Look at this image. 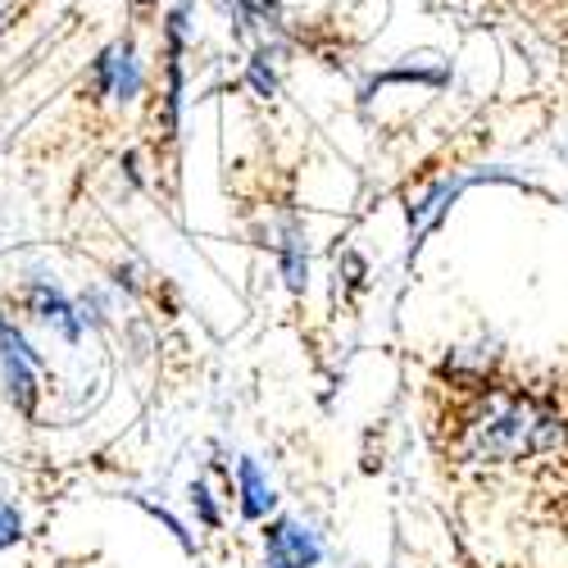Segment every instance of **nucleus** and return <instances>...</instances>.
<instances>
[{
	"label": "nucleus",
	"mask_w": 568,
	"mask_h": 568,
	"mask_svg": "<svg viewBox=\"0 0 568 568\" xmlns=\"http://www.w3.org/2000/svg\"><path fill=\"white\" fill-rule=\"evenodd\" d=\"M564 442V423L550 405L528 392H483L455 423V450L473 464H505L532 459Z\"/></svg>",
	"instance_id": "nucleus-1"
},
{
	"label": "nucleus",
	"mask_w": 568,
	"mask_h": 568,
	"mask_svg": "<svg viewBox=\"0 0 568 568\" xmlns=\"http://www.w3.org/2000/svg\"><path fill=\"white\" fill-rule=\"evenodd\" d=\"M0 392L23 414L37 409V392H41V359L28 351V342L14 333L6 314H0Z\"/></svg>",
	"instance_id": "nucleus-2"
},
{
	"label": "nucleus",
	"mask_w": 568,
	"mask_h": 568,
	"mask_svg": "<svg viewBox=\"0 0 568 568\" xmlns=\"http://www.w3.org/2000/svg\"><path fill=\"white\" fill-rule=\"evenodd\" d=\"M91 87L101 91V97H114V101H132L141 91V64H136V45L123 37L114 41L110 51H101L97 69H91Z\"/></svg>",
	"instance_id": "nucleus-3"
},
{
	"label": "nucleus",
	"mask_w": 568,
	"mask_h": 568,
	"mask_svg": "<svg viewBox=\"0 0 568 568\" xmlns=\"http://www.w3.org/2000/svg\"><path fill=\"white\" fill-rule=\"evenodd\" d=\"M314 564H318V541L292 518H277L268 528V568H314Z\"/></svg>",
	"instance_id": "nucleus-4"
},
{
	"label": "nucleus",
	"mask_w": 568,
	"mask_h": 568,
	"mask_svg": "<svg viewBox=\"0 0 568 568\" xmlns=\"http://www.w3.org/2000/svg\"><path fill=\"white\" fill-rule=\"evenodd\" d=\"M28 301H32V310H37L45 323H60V327H64V337H78L73 305H69L60 292H51V287H32V292H28Z\"/></svg>",
	"instance_id": "nucleus-5"
},
{
	"label": "nucleus",
	"mask_w": 568,
	"mask_h": 568,
	"mask_svg": "<svg viewBox=\"0 0 568 568\" xmlns=\"http://www.w3.org/2000/svg\"><path fill=\"white\" fill-rule=\"evenodd\" d=\"M242 509L251 514V518H260L268 505H273V491L264 487V478H260V468H255V459H242Z\"/></svg>",
	"instance_id": "nucleus-6"
},
{
	"label": "nucleus",
	"mask_w": 568,
	"mask_h": 568,
	"mask_svg": "<svg viewBox=\"0 0 568 568\" xmlns=\"http://www.w3.org/2000/svg\"><path fill=\"white\" fill-rule=\"evenodd\" d=\"M282 268H287V282L301 287L305 282V251H301V236L287 232V242H282Z\"/></svg>",
	"instance_id": "nucleus-7"
},
{
	"label": "nucleus",
	"mask_w": 568,
	"mask_h": 568,
	"mask_svg": "<svg viewBox=\"0 0 568 568\" xmlns=\"http://www.w3.org/2000/svg\"><path fill=\"white\" fill-rule=\"evenodd\" d=\"M14 537H19V514L0 500V546H10Z\"/></svg>",
	"instance_id": "nucleus-8"
},
{
	"label": "nucleus",
	"mask_w": 568,
	"mask_h": 568,
	"mask_svg": "<svg viewBox=\"0 0 568 568\" xmlns=\"http://www.w3.org/2000/svg\"><path fill=\"white\" fill-rule=\"evenodd\" d=\"M251 82L260 87V97H273V73L264 69V55H255V60H251Z\"/></svg>",
	"instance_id": "nucleus-9"
},
{
	"label": "nucleus",
	"mask_w": 568,
	"mask_h": 568,
	"mask_svg": "<svg viewBox=\"0 0 568 568\" xmlns=\"http://www.w3.org/2000/svg\"><path fill=\"white\" fill-rule=\"evenodd\" d=\"M196 505H201V514H205V524H214V505H210V496L196 487Z\"/></svg>",
	"instance_id": "nucleus-10"
},
{
	"label": "nucleus",
	"mask_w": 568,
	"mask_h": 568,
	"mask_svg": "<svg viewBox=\"0 0 568 568\" xmlns=\"http://www.w3.org/2000/svg\"><path fill=\"white\" fill-rule=\"evenodd\" d=\"M141 6H151V0H141Z\"/></svg>",
	"instance_id": "nucleus-11"
}]
</instances>
